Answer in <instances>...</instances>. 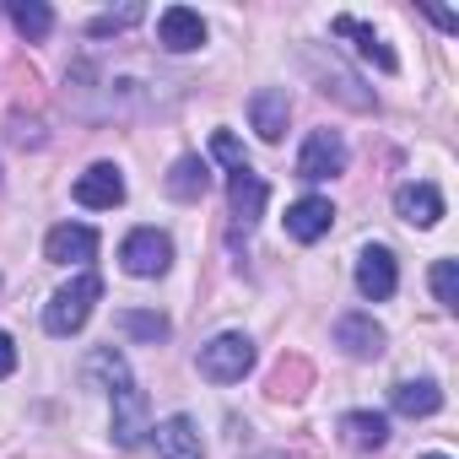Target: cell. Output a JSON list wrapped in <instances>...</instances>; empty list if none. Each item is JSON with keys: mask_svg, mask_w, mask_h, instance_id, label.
<instances>
[{"mask_svg": "<svg viewBox=\"0 0 459 459\" xmlns=\"http://www.w3.org/2000/svg\"><path fill=\"white\" fill-rule=\"evenodd\" d=\"M98 298H103V281L92 276V271H82L71 287H60L55 298H49V308H44V330L49 335H76L87 319H92V308H98Z\"/></svg>", "mask_w": 459, "mask_h": 459, "instance_id": "1", "label": "cell"}, {"mask_svg": "<svg viewBox=\"0 0 459 459\" xmlns=\"http://www.w3.org/2000/svg\"><path fill=\"white\" fill-rule=\"evenodd\" d=\"M249 368H255V341L238 330H227V335L200 346V378H211V384H238Z\"/></svg>", "mask_w": 459, "mask_h": 459, "instance_id": "2", "label": "cell"}, {"mask_svg": "<svg viewBox=\"0 0 459 459\" xmlns=\"http://www.w3.org/2000/svg\"><path fill=\"white\" fill-rule=\"evenodd\" d=\"M119 265H125L130 276L152 281V276H162V271L173 265V238L157 233V227H135V233L119 244Z\"/></svg>", "mask_w": 459, "mask_h": 459, "instance_id": "3", "label": "cell"}, {"mask_svg": "<svg viewBox=\"0 0 459 459\" xmlns=\"http://www.w3.org/2000/svg\"><path fill=\"white\" fill-rule=\"evenodd\" d=\"M152 432V411H146V389L135 378H125L114 389V443L119 448H141Z\"/></svg>", "mask_w": 459, "mask_h": 459, "instance_id": "4", "label": "cell"}, {"mask_svg": "<svg viewBox=\"0 0 459 459\" xmlns=\"http://www.w3.org/2000/svg\"><path fill=\"white\" fill-rule=\"evenodd\" d=\"M335 173H346V141L335 130H314L298 152V178L319 184V178H335Z\"/></svg>", "mask_w": 459, "mask_h": 459, "instance_id": "5", "label": "cell"}, {"mask_svg": "<svg viewBox=\"0 0 459 459\" xmlns=\"http://www.w3.org/2000/svg\"><path fill=\"white\" fill-rule=\"evenodd\" d=\"M394 287H400L394 255H389L384 244H368V249L357 255V292H362V298H373V303H389V298H394Z\"/></svg>", "mask_w": 459, "mask_h": 459, "instance_id": "6", "label": "cell"}, {"mask_svg": "<svg viewBox=\"0 0 459 459\" xmlns=\"http://www.w3.org/2000/svg\"><path fill=\"white\" fill-rule=\"evenodd\" d=\"M98 255V233L87 221H60L55 233L44 238V260L49 265H87Z\"/></svg>", "mask_w": 459, "mask_h": 459, "instance_id": "7", "label": "cell"}, {"mask_svg": "<svg viewBox=\"0 0 459 459\" xmlns=\"http://www.w3.org/2000/svg\"><path fill=\"white\" fill-rule=\"evenodd\" d=\"M157 44H162L168 55H189V49H200V44H205V22H200V12H189V6H168V12L157 17Z\"/></svg>", "mask_w": 459, "mask_h": 459, "instance_id": "8", "label": "cell"}, {"mask_svg": "<svg viewBox=\"0 0 459 459\" xmlns=\"http://www.w3.org/2000/svg\"><path fill=\"white\" fill-rule=\"evenodd\" d=\"M287 119H292L287 87H260V92L249 98V125H255L260 141H281V135H287Z\"/></svg>", "mask_w": 459, "mask_h": 459, "instance_id": "9", "label": "cell"}, {"mask_svg": "<svg viewBox=\"0 0 459 459\" xmlns=\"http://www.w3.org/2000/svg\"><path fill=\"white\" fill-rule=\"evenodd\" d=\"M330 221H335V205H330L325 195H303V200L287 205V233H292L298 244H319V238L330 233Z\"/></svg>", "mask_w": 459, "mask_h": 459, "instance_id": "10", "label": "cell"}, {"mask_svg": "<svg viewBox=\"0 0 459 459\" xmlns=\"http://www.w3.org/2000/svg\"><path fill=\"white\" fill-rule=\"evenodd\" d=\"M76 200H82L87 211H114V205L125 200V178H119V168H114V162H92V168L76 178Z\"/></svg>", "mask_w": 459, "mask_h": 459, "instance_id": "11", "label": "cell"}, {"mask_svg": "<svg viewBox=\"0 0 459 459\" xmlns=\"http://www.w3.org/2000/svg\"><path fill=\"white\" fill-rule=\"evenodd\" d=\"M152 443L162 459H205V443H200V427L195 416H168L152 427Z\"/></svg>", "mask_w": 459, "mask_h": 459, "instance_id": "12", "label": "cell"}, {"mask_svg": "<svg viewBox=\"0 0 459 459\" xmlns=\"http://www.w3.org/2000/svg\"><path fill=\"white\" fill-rule=\"evenodd\" d=\"M265 178L255 173V168H238L233 178H227V205H233V221L238 227H255L260 216H265Z\"/></svg>", "mask_w": 459, "mask_h": 459, "instance_id": "13", "label": "cell"}, {"mask_svg": "<svg viewBox=\"0 0 459 459\" xmlns=\"http://www.w3.org/2000/svg\"><path fill=\"white\" fill-rule=\"evenodd\" d=\"M308 71L319 76V92H330V98H341L346 108H373V98L362 92V82H357V76H351V71H346V65H341L335 55H330V65H325L319 55H308Z\"/></svg>", "mask_w": 459, "mask_h": 459, "instance_id": "14", "label": "cell"}, {"mask_svg": "<svg viewBox=\"0 0 459 459\" xmlns=\"http://www.w3.org/2000/svg\"><path fill=\"white\" fill-rule=\"evenodd\" d=\"M394 211L411 227H437L443 221V195H437V184H400L394 189Z\"/></svg>", "mask_w": 459, "mask_h": 459, "instance_id": "15", "label": "cell"}, {"mask_svg": "<svg viewBox=\"0 0 459 459\" xmlns=\"http://www.w3.org/2000/svg\"><path fill=\"white\" fill-rule=\"evenodd\" d=\"M330 33H335V39H351V44H357V55H362V60H373L378 71H400L394 49H389L368 22H357V17H335V22H330Z\"/></svg>", "mask_w": 459, "mask_h": 459, "instance_id": "16", "label": "cell"}, {"mask_svg": "<svg viewBox=\"0 0 459 459\" xmlns=\"http://www.w3.org/2000/svg\"><path fill=\"white\" fill-rule=\"evenodd\" d=\"M335 346H346V357H378L384 330L373 325V314H346V319H335Z\"/></svg>", "mask_w": 459, "mask_h": 459, "instance_id": "17", "label": "cell"}, {"mask_svg": "<svg viewBox=\"0 0 459 459\" xmlns=\"http://www.w3.org/2000/svg\"><path fill=\"white\" fill-rule=\"evenodd\" d=\"M389 405L416 421V416H432V411L443 405V389H437L432 378H400V384L389 389Z\"/></svg>", "mask_w": 459, "mask_h": 459, "instance_id": "18", "label": "cell"}, {"mask_svg": "<svg viewBox=\"0 0 459 459\" xmlns=\"http://www.w3.org/2000/svg\"><path fill=\"white\" fill-rule=\"evenodd\" d=\"M341 432H346L351 448H384L389 443V421L378 411H346L341 416Z\"/></svg>", "mask_w": 459, "mask_h": 459, "instance_id": "19", "label": "cell"}, {"mask_svg": "<svg viewBox=\"0 0 459 459\" xmlns=\"http://www.w3.org/2000/svg\"><path fill=\"white\" fill-rule=\"evenodd\" d=\"M6 17H12V28H17L28 44L49 39V28H55V12L44 6V0H12V6H6Z\"/></svg>", "mask_w": 459, "mask_h": 459, "instance_id": "20", "label": "cell"}, {"mask_svg": "<svg viewBox=\"0 0 459 459\" xmlns=\"http://www.w3.org/2000/svg\"><path fill=\"white\" fill-rule=\"evenodd\" d=\"M205 189H211V168L200 157H178L173 173H168V195L173 200H200Z\"/></svg>", "mask_w": 459, "mask_h": 459, "instance_id": "21", "label": "cell"}, {"mask_svg": "<svg viewBox=\"0 0 459 459\" xmlns=\"http://www.w3.org/2000/svg\"><path fill=\"white\" fill-rule=\"evenodd\" d=\"M87 378H98V384H108V394L130 378V368H125V357L114 351V346H98L92 357H87Z\"/></svg>", "mask_w": 459, "mask_h": 459, "instance_id": "22", "label": "cell"}, {"mask_svg": "<svg viewBox=\"0 0 459 459\" xmlns=\"http://www.w3.org/2000/svg\"><path fill=\"white\" fill-rule=\"evenodd\" d=\"M119 330L135 335V341H162V335H168V319H162V314H135V308H125V314H119Z\"/></svg>", "mask_w": 459, "mask_h": 459, "instance_id": "23", "label": "cell"}, {"mask_svg": "<svg viewBox=\"0 0 459 459\" xmlns=\"http://www.w3.org/2000/svg\"><path fill=\"white\" fill-rule=\"evenodd\" d=\"M141 17H146L141 6H119V12H103V17H92V28H87V33H92V39H108V33H125V28H135Z\"/></svg>", "mask_w": 459, "mask_h": 459, "instance_id": "24", "label": "cell"}, {"mask_svg": "<svg viewBox=\"0 0 459 459\" xmlns=\"http://www.w3.org/2000/svg\"><path fill=\"white\" fill-rule=\"evenodd\" d=\"M432 292H437L443 308H459V271H454V260H437L432 265Z\"/></svg>", "mask_w": 459, "mask_h": 459, "instance_id": "25", "label": "cell"}, {"mask_svg": "<svg viewBox=\"0 0 459 459\" xmlns=\"http://www.w3.org/2000/svg\"><path fill=\"white\" fill-rule=\"evenodd\" d=\"M211 152H216L227 168H233V173H238V168H249V162H244V146H238L233 135H227V130H216V135H211Z\"/></svg>", "mask_w": 459, "mask_h": 459, "instance_id": "26", "label": "cell"}, {"mask_svg": "<svg viewBox=\"0 0 459 459\" xmlns=\"http://www.w3.org/2000/svg\"><path fill=\"white\" fill-rule=\"evenodd\" d=\"M12 373H17V341L0 335V378H12Z\"/></svg>", "mask_w": 459, "mask_h": 459, "instance_id": "27", "label": "cell"}, {"mask_svg": "<svg viewBox=\"0 0 459 459\" xmlns=\"http://www.w3.org/2000/svg\"><path fill=\"white\" fill-rule=\"evenodd\" d=\"M421 459H448V454H421Z\"/></svg>", "mask_w": 459, "mask_h": 459, "instance_id": "28", "label": "cell"}]
</instances>
